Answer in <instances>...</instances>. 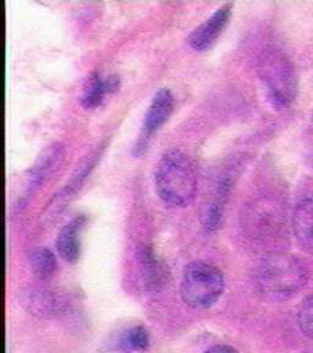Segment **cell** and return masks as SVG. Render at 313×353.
<instances>
[{"mask_svg": "<svg viewBox=\"0 0 313 353\" xmlns=\"http://www.w3.org/2000/svg\"><path fill=\"white\" fill-rule=\"evenodd\" d=\"M308 271L303 261L292 254L273 253L261 260L255 283L259 292L270 301H284L306 286Z\"/></svg>", "mask_w": 313, "mask_h": 353, "instance_id": "cell-1", "label": "cell"}, {"mask_svg": "<svg viewBox=\"0 0 313 353\" xmlns=\"http://www.w3.org/2000/svg\"><path fill=\"white\" fill-rule=\"evenodd\" d=\"M155 190L165 204L185 206L197 192V176L193 162L180 150H169L155 168Z\"/></svg>", "mask_w": 313, "mask_h": 353, "instance_id": "cell-2", "label": "cell"}, {"mask_svg": "<svg viewBox=\"0 0 313 353\" xmlns=\"http://www.w3.org/2000/svg\"><path fill=\"white\" fill-rule=\"evenodd\" d=\"M224 291V277L218 268L193 261L185 268L180 282L182 302L193 309L211 308Z\"/></svg>", "mask_w": 313, "mask_h": 353, "instance_id": "cell-3", "label": "cell"}, {"mask_svg": "<svg viewBox=\"0 0 313 353\" xmlns=\"http://www.w3.org/2000/svg\"><path fill=\"white\" fill-rule=\"evenodd\" d=\"M259 74L272 105L281 110L290 107L297 92L296 72L290 59L278 50H268L259 59Z\"/></svg>", "mask_w": 313, "mask_h": 353, "instance_id": "cell-4", "label": "cell"}, {"mask_svg": "<svg viewBox=\"0 0 313 353\" xmlns=\"http://www.w3.org/2000/svg\"><path fill=\"white\" fill-rule=\"evenodd\" d=\"M242 227L256 241H272L279 237L286 226V214L278 201L257 199L242 216Z\"/></svg>", "mask_w": 313, "mask_h": 353, "instance_id": "cell-5", "label": "cell"}, {"mask_svg": "<svg viewBox=\"0 0 313 353\" xmlns=\"http://www.w3.org/2000/svg\"><path fill=\"white\" fill-rule=\"evenodd\" d=\"M174 107L175 99L168 88H160L155 92L146 112L138 141L133 146L135 156H141L147 150L151 137L169 119Z\"/></svg>", "mask_w": 313, "mask_h": 353, "instance_id": "cell-6", "label": "cell"}, {"mask_svg": "<svg viewBox=\"0 0 313 353\" xmlns=\"http://www.w3.org/2000/svg\"><path fill=\"white\" fill-rule=\"evenodd\" d=\"M231 11L233 6L230 3L224 4L220 6L218 10H215L207 20H204L199 26L195 28L187 37L190 47L197 52L209 50L226 28L228 22L230 20Z\"/></svg>", "mask_w": 313, "mask_h": 353, "instance_id": "cell-7", "label": "cell"}, {"mask_svg": "<svg viewBox=\"0 0 313 353\" xmlns=\"http://www.w3.org/2000/svg\"><path fill=\"white\" fill-rule=\"evenodd\" d=\"M231 190V179L229 176H223L215 183L213 189L209 192L208 196L204 200L201 208V225L204 231L213 233L219 228L224 217L226 201Z\"/></svg>", "mask_w": 313, "mask_h": 353, "instance_id": "cell-8", "label": "cell"}, {"mask_svg": "<svg viewBox=\"0 0 313 353\" xmlns=\"http://www.w3.org/2000/svg\"><path fill=\"white\" fill-rule=\"evenodd\" d=\"M119 86H120L119 77L109 75L102 79L98 72H92L83 86L81 105L86 110L97 108L98 105H102L105 94L116 92Z\"/></svg>", "mask_w": 313, "mask_h": 353, "instance_id": "cell-9", "label": "cell"}, {"mask_svg": "<svg viewBox=\"0 0 313 353\" xmlns=\"http://www.w3.org/2000/svg\"><path fill=\"white\" fill-rule=\"evenodd\" d=\"M87 219L83 215L76 216L61 228L56 237V250L61 259L66 263H76L80 256V239L78 234L86 225Z\"/></svg>", "mask_w": 313, "mask_h": 353, "instance_id": "cell-10", "label": "cell"}, {"mask_svg": "<svg viewBox=\"0 0 313 353\" xmlns=\"http://www.w3.org/2000/svg\"><path fill=\"white\" fill-rule=\"evenodd\" d=\"M292 227L297 242L313 253V198H307L297 204Z\"/></svg>", "mask_w": 313, "mask_h": 353, "instance_id": "cell-11", "label": "cell"}, {"mask_svg": "<svg viewBox=\"0 0 313 353\" xmlns=\"http://www.w3.org/2000/svg\"><path fill=\"white\" fill-rule=\"evenodd\" d=\"M63 160V146L59 143L52 145L41 154L36 165H33L28 176L30 189L37 188L48 178L52 172L55 171L58 163Z\"/></svg>", "mask_w": 313, "mask_h": 353, "instance_id": "cell-12", "label": "cell"}, {"mask_svg": "<svg viewBox=\"0 0 313 353\" xmlns=\"http://www.w3.org/2000/svg\"><path fill=\"white\" fill-rule=\"evenodd\" d=\"M138 256L144 285L149 288L158 290V287L163 283L164 274L153 248L151 245H143L138 250Z\"/></svg>", "mask_w": 313, "mask_h": 353, "instance_id": "cell-13", "label": "cell"}, {"mask_svg": "<svg viewBox=\"0 0 313 353\" xmlns=\"http://www.w3.org/2000/svg\"><path fill=\"white\" fill-rule=\"evenodd\" d=\"M30 263H31L33 275L39 280L48 279L56 269L55 255L50 252V249L47 248L36 249L31 254Z\"/></svg>", "mask_w": 313, "mask_h": 353, "instance_id": "cell-14", "label": "cell"}, {"mask_svg": "<svg viewBox=\"0 0 313 353\" xmlns=\"http://www.w3.org/2000/svg\"><path fill=\"white\" fill-rule=\"evenodd\" d=\"M149 346V331L141 325L132 326L121 337L120 347L124 352H143Z\"/></svg>", "mask_w": 313, "mask_h": 353, "instance_id": "cell-15", "label": "cell"}, {"mask_svg": "<svg viewBox=\"0 0 313 353\" xmlns=\"http://www.w3.org/2000/svg\"><path fill=\"white\" fill-rule=\"evenodd\" d=\"M25 305H28V312L37 315H50L54 313L56 302L50 293L36 292L31 294Z\"/></svg>", "mask_w": 313, "mask_h": 353, "instance_id": "cell-16", "label": "cell"}, {"mask_svg": "<svg viewBox=\"0 0 313 353\" xmlns=\"http://www.w3.org/2000/svg\"><path fill=\"white\" fill-rule=\"evenodd\" d=\"M297 320L303 334L313 340V294L303 301L299 309Z\"/></svg>", "mask_w": 313, "mask_h": 353, "instance_id": "cell-17", "label": "cell"}, {"mask_svg": "<svg viewBox=\"0 0 313 353\" xmlns=\"http://www.w3.org/2000/svg\"><path fill=\"white\" fill-rule=\"evenodd\" d=\"M204 353H240L237 348L229 346V345H215L207 348Z\"/></svg>", "mask_w": 313, "mask_h": 353, "instance_id": "cell-18", "label": "cell"}, {"mask_svg": "<svg viewBox=\"0 0 313 353\" xmlns=\"http://www.w3.org/2000/svg\"><path fill=\"white\" fill-rule=\"evenodd\" d=\"M310 134H311V139H312L313 143V114L312 118H311V123H310Z\"/></svg>", "mask_w": 313, "mask_h": 353, "instance_id": "cell-19", "label": "cell"}]
</instances>
